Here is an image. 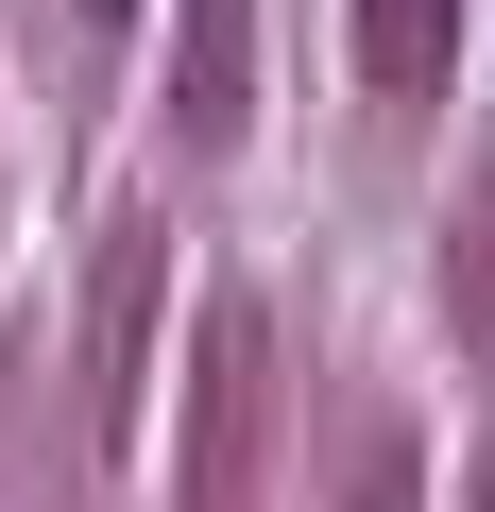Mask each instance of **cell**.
Instances as JSON below:
<instances>
[{"instance_id": "cell-1", "label": "cell", "mask_w": 495, "mask_h": 512, "mask_svg": "<svg viewBox=\"0 0 495 512\" xmlns=\"http://www.w3.org/2000/svg\"><path fill=\"white\" fill-rule=\"evenodd\" d=\"M257 444H274V308H257V291H205V325H188L171 495H188V512H257Z\"/></svg>"}, {"instance_id": "cell-2", "label": "cell", "mask_w": 495, "mask_h": 512, "mask_svg": "<svg viewBox=\"0 0 495 512\" xmlns=\"http://www.w3.org/2000/svg\"><path fill=\"white\" fill-rule=\"evenodd\" d=\"M154 308H171V222H154V205H120V222H103V256H86V325H69V393H86V427H120V410H137Z\"/></svg>"}, {"instance_id": "cell-3", "label": "cell", "mask_w": 495, "mask_h": 512, "mask_svg": "<svg viewBox=\"0 0 495 512\" xmlns=\"http://www.w3.org/2000/svg\"><path fill=\"white\" fill-rule=\"evenodd\" d=\"M257 137V0H188L171 18V154Z\"/></svg>"}, {"instance_id": "cell-4", "label": "cell", "mask_w": 495, "mask_h": 512, "mask_svg": "<svg viewBox=\"0 0 495 512\" xmlns=\"http://www.w3.org/2000/svg\"><path fill=\"white\" fill-rule=\"evenodd\" d=\"M444 325H461V359L495 376V154L444 188Z\"/></svg>"}, {"instance_id": "cell-5", "label": "cell", "mask_w": 495, "mask_h": 512, "mask_svg": "<svg viewBox=\"0 0 495 512\" xmlns=\"http://www.w3.org/2000/svg\"><path fill=\"white\" fill-rule=\"evenodd\" d=\"M444 52H461V0H359V86L376 103H427Z\"/></svg>"}, {"instance_id": "cell-6", "label": "cell", "mask_w": 495, "mask_h": 512, "mask_svg": "<svg viewBox=\"0 0 495 512\" xmlns=\"http://www.w3.org/2000/svg\"><path fill=\"white\" fill-rule=\"evenodd\" d=\"M410 495H427V461H410V427H376V444H359V478H342L325 512H410Z\"/></svg>"}, {"instance_id": "cell-7", "label": "cell", "mask_w": 495, "mask_h": 512, "mask_svg": "<svg viewBox=\"0 0 495 512\" xmlns=\"http://www.w3.org/2000/svg\"><path fill=\"white\" fill-rule=\"evenodd\" d=\"M461 512H495V461H478V478H461Z\"/></svg>"}, {"instance_id": "cell-8", "label": "cell", "mask_w": 495, "mask_h": 512, "mask_svg": "<svg viewBox=\"0 0 495 512\" xmlns=\"http://www.w3.org/2000/svg\"><path fill=\"white\" fill-rule=\"evenodd\" d=\"M86 18H120V0H86Z\"/></svg>"}]
</instances>
